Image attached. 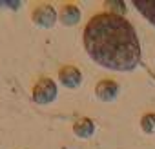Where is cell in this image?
I'll use <instances>...</instances> for the list:
<instances>
[{"instance_id": "6da1fadb", "label": "cell", "mask_w": 155, "mask_h": 149, "mask_svg": "<svg viewBox=\"0 0 155 149\" xmlns=\"http://www.w3.org/2000/svg\"><path fill=\"white\" fill-rule=\"evenodd\" d=\"M84 49L106 69L131 71L140 62V44L133 26L120 15L97 13L84 27Z\"/></svg>"}, {"instance_id": "7a4b0ae2", "label": "cell", "mask_w": 155, "mask_h": 149, "mask_svg": "<svg viewBox=\"0 0 155 149\" xmlns=\"http://www.w3.org/2000/svg\"><path fill=\"white\" fill-rule=\"evenodd\" d=\"M58 95V87H57V82L49 77H40L35 84H33V89H31V97L33 100L38 104V106H48L51 104Z\"/></svg>"}, {"instance_id": "3957f363", "label": "cell", "mask_w": 155, "mask_h": 149, "mask_svg": "<svg viewBox=\"0 0 155 149\" xmlns=\"http://www.w3.org/2000/svg\"><path fill=\"white\" fill-rule=\"evenodd\" d=\"M57 18H58V15H57L55 8H53L51 4L40 2V4H37V6L33 8V11H31V20H33V24L38 26V27H42V29H51V27L57 24Z\"/></svg>"}, {"instance_id": "277c9868", "label": "cell", "mask_w": 155, "mask_h": 149, "mask_svg": "<svg viewBox=\"0 0 155 149\" xmlns=\"http://www.w3.org/2000/svg\"><path fill=\"white\" fill-rule=\"evenodd\" d=\"M58 80H60V84H62L64 87H68V89H77V87L82 84V71L77 67V65H73V64L62 65V67L58 69Z\"/></svg>"}, {"instance_id": "5b68a950", "label": "cell", "mask_w": 155, "mask_h": 149, "mask_svg": "<svg viewBox=\"0 0 155 149\" xmlns=\"http://www.w3.org/2000/svg\"><path fill=\"white\" fill-rule=\"evenodd\" d=\"M119 91H120V86L115 80H111V78H102L95 86V97L101 102H111V100H115L119 97Z\"/></svg>"}, {"instance_id": "8992f818", "label": "cell", "mask_w": 155, "mask_h": 149, "mask_svg": "<svg viewBox=\"0 0 155 149\" xmlns=\"http://www.w3.org/2000/svg\"><path fill=\"white\" fill-rule=\"evenodd\" d=\"M81 17H82V13H81V9H79L77 4H64L60 8V13H58V20L68 27L77 26L81 22Z\"/></svg>"}, {"instance_id": "52a82bcc", "label": "cell", "mask_w": 155, "mask_h": 149, "mask_svg": "<svg viewBox=\"0 0 155 149\" xmlns=\"http://www.w3.org/2000/svg\"><path fill=\"white\" fill-rule=\"evenodd\" d=\"M95 131H97V125L88 116L79 118L73 124V133H75V136H79V138H91L95 135Z\"/></svg>"}, {"instance_id": "ba28073f", "label": "cell", "mask_w": 155, "mask_h": 149, "mask_svg": "<svg viewBox=\"0 0 155 149\" xmlns=\"http://www.w3.org/2000/svg\"><path fill=\"white\" fill-rule=\"evenodd\" d=\"M133 8L155 26V2H133Z\"/></svg>"}, {"instance_id": "9c48e42d", "label": "cell", "mask_w": 155, "mask_h": 149, "mask_svg": "<svg viewBox=\"0 0 155 149\" xmlns=\"http://www.w3.org/2000/svg\"><path fill=\"white\" fill-rule=\"evenodd\" d=\"M140 129L146 135H155V113H144L140 116Z\"/></svg>"}]
</instances>
